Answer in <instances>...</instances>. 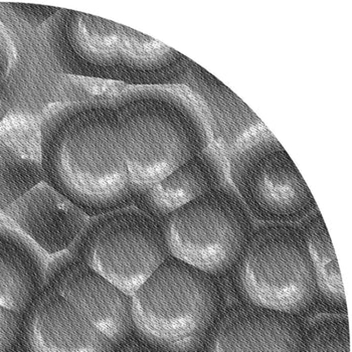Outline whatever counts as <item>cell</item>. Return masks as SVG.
Masks as SVG:
<instances>
[{
    "label": "cell",
    "mask_w": 352,
    "mask_h": 352,
    "mask_svg": "<svg viewBox=\"0 0 352 352\" xmlns=\"http://www.w3.org/2000/svg\"><path fill=\"white\" fill-rule=\"evenodd\" d=\"M38 117L45 184L90 217L133 206L116 114L107 101L53 102Z\"/></svg>",
    "instance_id": "obj_1"
},
{
    "label": "cell",
    "mask_w": 352,
    "mask_h": 352,
    "mask_svg": "<svg viewBox=\"0 0 352 352\" xmlns=\"http://www.w3.org/2000/svg\"><path fill=\"white\" fill-rule=\"evenodd\" d=\"M41 28L63 75L150 87L184 85L190 73L188 56L102 17L60 8Z\"/></svg>",
    "instance_id": "obj_2"
},
{
    "label": "cell",
    "mask_w": 352,
    "mask_h": 352,
    "mask_svg": "<svg viewBox=\"0 0 352 352\" xmlns=\"http://www.w3.org/2000/svg\"><path fill=\"white\" fill-rule=\"evenodd\" d=\"M106 101L116 114L133 197L212 144L203 110L184 85L126 87Z\"/></svg>",
    "instance_id": "obj_3"
},
{
    "label": "cell",
    "mask_w": 352,
    "mask_h": 352,
    "mask_svg": "<svg viewBox=\"0 0 352 352\" xmlns=\"http://www.w3.org/2000/svg\"><path fill=\"white\" fill-rule=\"evenodd\" d=\"M130 352H204L217 322L210 274L169 256L132 297Z\"/></svg>",
    "instance_id": "obj_4"
},
{
    "label": "cell",
    "mask_w": 352,
    "mask_h": 352,
    "mask_svg": "<svg viewBox=\"0 0 352 352\" xmlns=\"http://www.w3.org/2000/svg\"><path fill=\"white\" fill-rule=\"evenodd\" d=\"M226 158L230 184L254 219L298 223L318 210L298 167L266 125L239 141Z\"/></svg>",
    "instance_id": "obj_5"
},
{
    "label": "cell",
    "mask_w": 352,
    "mask_h": 352,
    "mask_svg": "<svg viewBox=\"0 0 352 352\" xmlns=\"http://www.w3.org/2000/svg\"><path fill=\"white\" fill-rule=\"evenodd\" d=\"M68 252L131 298L169 257L162 225L134 206L90 217Z\"/></svg>",
    "instance_id": "obj_6"
},
{
    "label": "cell",
    "mask_w": 352,
    "mask_h": 352,
    "mask_svg": "<svg viewBox=\"0 0 352 352\" xmlns=\"http://www.w3.org/2000/svg\"><path fill=\"white\" fill-rule=\"evenodd\" d=\"M160 223L169 256L206 274L229 268L254 230L253 217L230 182Z\"/></svg>",
    "instance_id": "obj_7"
},
{
    "label": "cell",
    "mask_w": 352,
    "mask_h": 352,
    "mask_svg": "<svg viewBox=\"0 0 352 352\" xmlns=\"http://www.w3.org/2000/svg\"><path fill=\"white\" fill-rule=\"evenodd\" d=\"M243 286L250 300L265 309L293 315L312 303L316 275L298 223H263L254 229Z\"/></svg>",
    "instance_id": "obj_8"
},
{
    "label": "cell",
    "mask_w": 352,
    "mask_h": 352,
    "mask_svg": "<svg viewBox=\"0 0 352 352\" xmlns=\"http://www.w3.org/2000/svg\"><path fill=\"white\" fill-rule=\"evenodd\" d=\"M43 288L53 289L113 342L130 351L131 297L68 251L52 256Z\"/></svg>",
    "instance_id": "obj_9"
},
{
    "label": "cell",
    "mask_w": 352,
    "mask_h": 352,
    "mask_svg": "<svg viewBox=\"0 0 352 352\" xmlns=\"http://www.w3.org/2000/svg\"><path fill=\"white\" fill-rule=\"evenodd\" d=\"M19 352H130L102 333L53 289L21 316Z\"/></svg>",
    "instance_id": "obj_10"
},
{
    "label": "cell",
    "mask_w": 352,
    "mask_h": 352,
    "mask_svg": "<svg viewBox=\"0 0 352 352\" xmlns=\"http://www.w3.org/2000/svg\"><path fill=\"white\" fill-rule=\"evenodd\" d=\"M303 333L293 315L240 307L216 323L204 352H301Z\"/></svg>",
    "instance_id": "obj_11"
},
{
    "label": "cell",
    "mask_w": 352,
    "mask_h": 352,
    "mask_svg": "<svg viewBox=\"0 0 352 352\" xmlns=\"http://www.w3.org/2000/svg\"><path fill=\"white\" fill-rule=\"evenodd\" d=\"M2 212L49 257L68 251L90 219L45 182Z\"/></svg>",
    "instance_id": "obj_12"
},
{
    "label": "cell",
    "mask_w": 352,
    "mask_h": 352,
    "mask_svg": "<svg viewBox=\"0 0 352 352\" xmlns=\"http://www.w3.org/2000/svg\"><path fill=\"white\" fill-rule=\"evenodd\" d=\"M49 258L0 212V306L23 316L43 291Z\"/></svg>",
    "instance_id": "obj_13"
},
{
    "label": "cell",
    "mask_w": 352,
    "mask_h": 352,
    "mask_svg": "<svg viewBox=\"0 0 352 352\" xmlns=\"http://www.w3.org/2000/svg\"><path fill=\"white\" fill-rule=\"evenodd\" d=\"M43 182L40 117L8 113L0 122V212Z\"/></svg>",
    "instance_id": "obj_14"
},
{
    "label": "cell",
    "mask_w": 352,
    "mask_h": 352,
    "mask_svg": "<svg viewBox=\"0 0 352 352\" xmlns=\"http://www.w3.org/2000/svg\"><path fill=\"white\" fill-rule=\"evenodd\" d=\"M225 154L212 144L158 184L133 197V206L158 223L208 191L229 182Z\"/></svg>",
    "instance_id": "obj_15"
},
{
    "label": "cell",
    "mask_w": 352,
    "mask_h": 352,
    "mask_svg": "<svg viewBox=\"0 0 352 352\" xmlns=\"http://www.w3.org/2000/svg\"><path fill=\"white\" fill-rule=\"evenodd\" d=\"M184 86L203 110L212 144L225 156L239 141L265 125L238 96L193 60Z\"/></svg>",
    "instance_id": "obj_16"
},
{
    "label": "cell",
    "mask_w": 352,
    "mask_h": 352,
    "mask_svg": "<svg viewBox=\"0 0 352 352\" xmlns=\"http://www.w3.org/2000/svg\"><path fill=\"white\" fill-rule=\"evenodd\" d=\"M298 225L305 236L314 267L317 288L320 289L326 298L344 307V287L338 261L320 210H314Z\"/></svg>",
    "instance_id": "obj_17"
},
{
    "label": "cell",
    "mask_w": 352,
    "mask_h": 352,
    "mask_svg": "<svg viewBox=\"0 0 352 352\" xmlns=\"http://www.w3.org/2000/svg\"><path fill=\"white\" fill-rule=\"evenodd\" d=\"M301 352H351V330L346 314L316 317L304 328Z\"/></svg>",
    "instance_id": "obj_18"
},
{
    "label": "cell",
    "mask_w": 352,
    "mask_h": 352,
    "mask_svg": "<svg viewBox=\"0 0 352 352\" xmlns=\"http://www.w3.org/2000/svg\"><path fill=\"white\" fill-rule=\"evenodd\" d=\"M126 85L108 80L63 75L58 87V102L106 101L120 92Z\"/></svg>",
    "instance_id": "obj_19"
},
{
    "label": "cell",
    "mask_w": 352,
    "mask_h": 352,
    "mask_svg": "<svg viewBox=\"0 0 352 352\" xmlns=\"http://www.w3.org/2000/svg\"><path fill=\"white\" fill-rule=\"evenodd\" d=\"M21 316L0 306V352H19Z\"/></svg>",
    "instance_id": "obj_20"
},
{
    "label": "cell",
    "mask_w": 352,
    "mask_h": 352,
    "mask_svg": "<svg viewBox=\"0 0 352 352\" xmlns=\"http://www.w3.org/2000/svg\"><path fill=\"white\" fill-rule=\"evenodd\" d=\"M19 51L12 34L0 21V90L6 87L8 79L16 69Z\"/></svg>",
    "instance_id": "obj_21"
},
{
    "label": "cell",
    "mask_w": 352,
    "mask_h": 352,
    "mask_svg": "<svg viewBox=\"0 0 352 352\" xmlns=\"http://www.w3.org/2000/svg\"><path fill=\"white\" fill-rule=\"evenodd\" d=\"M3 4L12 14L16 15L19 19L25 21L32 28L43 27L49 19H51L60 10V8H54V6L16 3V2H8V3Z\"/></svg>",
    "instance_id": "obj_22"
},
{
    "label": "cell",
    "mask_w": 352,
    "mask_h": 352,
    "mask_svg": "<svg viewBox=\"0 0 352 352\" xmlns=\"http://www.w3.org/2000/svg\"><path fill=\"white\" fill-rule=\"evenodd\" d=\"M8 113L6 112V106L2 103L1 100H0V122H1L2 119L8 115Z\"/></svg>",
    "instance_id": "obj_23"
}]
</instances>
